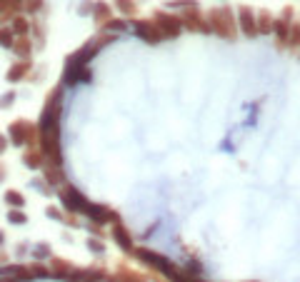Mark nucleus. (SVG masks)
Masks as SVG:
<instances>
[{
    "label": "nucleus",
    "instance_id": "f257e3e1",
    "mask_svg": "<svg viewBox=\"0 0 300 282\" xmlns=\"http://www.w3.org/2000/svg\"><path fill=\"white\" fill-rule=\"evenodd\" d=\"M208 25H210V33L220 35V38H235L238 35V18L233 15L230 8H213L208 15H205Z\"/></svg>",
    "mask_w": 300,
    "mask_h": 282
},
{
    "label": "nucleus",
    "instance_id": "f03ea898",
    "mask_svg": "<svg viewBox=\"0 0 300 282\" xmlns=\"http://www.w3.org/2000/svg\"><path fill=\"white\" fill-rule=\"evenodd\" d=\"M8 140L18 147H23V145L35 147V145H40V130H38V125H30L28 120H15L8 128Z\"/></svg>",
    "mask_w": 300,
    "mask_h": 282
},
{
    "label": "nucleus",
    "instance_id": "7ed1b4c3",
    "mask_svg": "<svg viewBox=\"0 0 300 282\" xmlns=\"http://www.w3.org/2000/svg\"><path fill=\"white\" fill-rule=\"evenodd\" d=\"M153 23L160 28L163 38H178V35L185 30V25H183V18H180V15H173V13H168V10H160V13H155Z\"/></svg>",
    "mask_w": 300,
    "mask_h": 282
},
{
    "label": "nucleus",
    "instance_id": "20e7f679",
    "mask_svg": "<svg viewBox=\"0 0 300 282\" xmlns=\"http://www.w3.org/2000/svg\"><path fill=\"white\" fill-rule=\"evenodd\" d=\"M83 215H88L90 222H95V225H115V222H120L118 212H113L108 205H100V202H88Z\"/></svg>",
    "mask_w": 300,
    "mask_h": 282
},
{
    "label": "nucleus",
    "instance_id": "39448f33",
    "mask_svg": "<svg viewBox=\"0 0 300 282\" xmlns=\"http://www.w3.org/2000/svg\"><path fill=\"white\" fill-rule=\"evenodd\" d=\"M60 202H63V210L65 212H70V215H75V212H83L85 210V205H88V200L73 187V185H63L60 187Z\"/></svg>",
    "mask_w": 300,
    "mask_h": 282
},
{
    "label": "nucleus",
    "instance_id": "423d86ee",
    "mask_svg": "<svg viewBox=\"0 0 300 282\" xmlns=\"http://www.w3.org/2000/svg\"><path fill=\"white\" fill-rule=\"evenodd\" d=\"M133 30H135V35H138L143 43H148V45H158V43L165 40L163 33H160V28H158L155 23H150V20H135Z\"/></svg>",
    "mask_w": 300,
    "mask_h": 282
},
{
    "label": "nucleus",
    "instance_id": "0eeeda50",
    "mask_svg": "<svg viewBox=\"0 0 300 282\" xmlns=\"http://www.w3.org/2000/svg\"><path fill=\"white\" fill-rule=\"evenodd\" d=\"M133 255L145 265V267H150V270H155V272H165V267L170 265V260H165L163 255H158V252H153V250H148V247H138V250H133Z\"/></svg>",
    "mask_w": 300,
    "mask_h": 282
},
{
    "label": "nucleus",
    "instance_id": "6e6552de",
    "mask_svg": "<svg viewBox=\"0 0 300 282\" xmlns=\"http://www.w3.org/2000/svg\"><path fill=\"white\" fill-rule=\"evenodd\" d=\"M103 280H108L103 267H73L65 282H103Z\"/></svg>",
    "mask_w": 300,
    "mask_h": 282
},
{
    "label": "nucleus",
    "instance_id": "1a4fd4ad",
    "mask_svg": "<svg viewBox=\"0 0 300 282\" xmlns=\"http://www.w3.org/2000/svg\"><path fill=\"white\" fill-rule=\"evenodd\" d=\"M180 18H183V25H185L188 30H193V33H210V25H208V20L200 15L198 8H188V13L180 15Z\"/></svg>",
    "mask_w": 300,
    "mask_h": 282
},
{
    "label": "nucleus",
    "instance_id": "9d476101",
    "mask_svg": "<svg viewBox=\"0 0 300 282\" xmlns=\"http://www.w3.org/2000/svg\"><path fill=\"white\" fill-rule=\"evenodd\" d=\"M238 28L243 30V35L255 38L258 35V15L250 8H240L238 10Z\"/></svg>",
    "mask_w": 300,
    "mask_h": 282
},
{
    "label": "nucleus",
    "instance_id": "9b49d317",
    "mask_svg": "<svg viewBox=\"0 0 300 282\" xmlns=\"http://www.w3.org/2000/svg\"><path fill=\"white\" fill-rule=\"evenodd\" d=\"M110 235H113V240L118 242V247H120L123 252H133V250H135V245H133V235L123 227V222H115V225L110 227Z\"/></svg>",
    "mask_w": 300,
    "mask_h": 282
},
{
    "label": "nucleus",
    "instance_id": "f8f14e48",
    "mask_svg": "<svg viewBox=\"0 0 300 282\" xmlns=\"http://www.w3.org/2000/svg\"><path fill=\"white\" fill-rule=\"evenodd\" d=\"M23 165H25L28 170H43V165H45V155H43L40 145L28 147V150L23 152Z\"/></svg>",
    "mask_w": 300,
    "mask_h": 282
},
{
    "label": "nucleus",
    "instance_id": "ddd939ff",
    "mask_svg": "<svg viewBox=\"0 0 300 282\" xmlns=\"http://www.w3.org/2000/svg\"><path fill=\"white\" fill-rule=\"evenodd\" d=\"M93 80V73L90 68H80V70H65L63 75V85L73 88V85H83V83H90Z\"/></svg>",
    "mask_w": 300,
    "mask_h": 282
},
{
    "label": "nucleus",
    "instance_id": "4468645a",
    "mask_svg": "<svg viewBox=\"0 0 300 282\" xmlns=\"http://www.w3.org/2000/svg\"><path fill=\"white\" fill-rule=\"evenodd\" d=\"M43 177H45V182H48L50 187H63V185H65V172H63V167H58V165L45 162V165H43Z\"/></svg>",
    "mask_w": 300,
    "mask_h": 282
},
{
    "label": "nucleus",
    "instance_id": "2eb2a0df",
    "mask_svg": "<svg viewBox=\"0 0 300 282\" xmlns=\"http://www.w3.org/2000/svg\"><path fill=\"white\" fill-rule=\"evenodd\" d=\"M23 10V0H0V20H13Z\"/></svg>",
    "mask_w": 300,
    "mask_h": 282
},
{
    "label": "nucleus",
    "instance_id": "dca6fc26",
    "mask_svg": "<svg viewBox=\"0 0 300 282\" xmlns=\"http://www.w3.org/2000/svg\"><path fill=\"white\" fill-rule=\"evenodd\" d=\"M28 73H30V60H20V63H15V65L8 68L5 80H8V83H20Z\"/></svg>",
    "mask_w": 300,
    "mask_h": 282
},
{
    "label": "nucleus",
    "instance_id": "f3484780",
    "mask_svg": "<svg viewBox=\"0 0 300 282\" xmlns=\"http://www.w3.org/2000/svg\"><path fill=\"white\" fill-rule=\"evenodd\" d=\"M50 262V277H60V280H68V275L73 272V265L70 262H65V260H58V257H50L48 260Z\"/></svg>",
    "mask_w": 300,
    "mask_h": 282
},
{
    "label": "nucleus",
    "instance_id": "a211bd4d",
    "mask_svg": "<svg viewBox=\"0 0 300 282\" xmlns=\"http://www.w3.org/2000/svg\"><path fill=\"white\" fill-rule=\"evenodd\" d=\"M30 20L28 18H23V15H18V18H13L10 23H8V28L15 33V38H28L30 35Z\"/></svg>",
    "mask_w": 300,
    "mask_h": 282
},
{
    "label": "nucleus",
    "instance_id": "6ab92c4d",
    "mask_svg": "<svg viewBox=\"0 0 300 282\" xmlns=\"http://www.w3.org/2000/svg\"><path fill=\"white\" fill-rule=\"evenodd\" d=\"M10 50H13V55H18L20 60H30V55H33V40H30V38H18Z\"/></svg>",
    "mask_w": 300,
    "mask_h": 282
},
{
    "label": "nucleus",
    "instance_id": "aec40b11",
    "mask_svg": "<svg viewBox=\"0 0 300 282\" xmlns=\"http://www.w3.org/2000/svg\"><path fill=\"white\" fill-rule=\"evenodd\" d=\"M108 282H145V277L133 272V270H128V267H120L113 277H108Z\"/></svg>",
    "mask_w": 300,
    "mask_h": 282
},
{
    "label": "nucleus",
    "instance_id": "412c9836",
    "mask_svg": "<svg viewBox=\"0 0 300 282\" xmlns=\"http://www.w3.org/2000/svg\"><path fill=\"white\" fill-rule=\"evenodd\" d=\"M290 25H293V23H288V20H275V25H273V33H275V38H278V43H280L283 48H288Z\"/></svg>",
    "mask_w": 300,
    "mask_h": 282
},
{
    "label": "nucleus",
    "instance_id": "4be33fe9",
    "mask_svg": "<svg viewBox=\"0 0 300 282\" xmlns=\"http://www.w3.org/2000/svg\"><path fill=\"white\" fill-rule=\"evenodd\" d=\"M275 25V18L270 13H258V35H270Z\"/></svg>",
    "mask_w": 300,
    "mask_h": 282
},
{
    "label": "nucleus",
    "instance_id": "5701e85b",
    "mask_svg": "<svg viewBox=\"0 0 300 282\" xmlns=\"http://www.w3.org/2000/svg\"><path fill=\"white\" fill-rule=\"evenodd\" d=\"M93 15L100 25H105L110 20V5L108 3H100V0H95V8H93Z\"/></svg>",
    "mask_w": 300,
    "mask_h": 282
},
{
    "label": "nucleus",
    "instance_id": "b1692460",
    "mask_svg": "<svg viewBox=\"0 0 300 282\" xmlns=\"http://www.w3.org/2000/svg\"><path fill=\"white\" fill-rule=\"evenodd\" d=\"M30 257L35 260V262H45V260H50L53 257V252H50V245H35V247H30Z\"/></svg>",
    "mask_w": 300,
    "mask_h": 282
},
{
    "label": "nucleus",
    "instance_id": "393cba45",
    "mask_svg": "<svg viewBox=\"0 0 300 282\" xmlns=\"http://www.w3.org/2000/svg\"><path fill=\"white\" fill-rule=\"evenodd\" d=\"M5 202H8V207H15V210H23V207H25V197H23V192H18V190H8V192H5Z\"/></svg>",
    "mask_w": 300,
    "mask_h": 282
},
{
    "label": "nucleus",
    "instance_id": "a878e982",
    "mask_svg": "<svg viewBox=\"0 0 300 282\" xmlns=\"http://www.w3.org/2000/svg\"><path fill=\"white\" fill-rule=\"evenodd\" d=\"M15 33L8 28V25H3V28H0V48H5V50H10L13 45H15Z\"/></svg>",
    "mask_w": 300,
    "mask_h": 282
},
{
    "label": "nucleus",
    "instance_id": "bb28decb",
    "mask_svg": "<svg viewBox=\"0 0 300 282\" xmlns=\"http://www.w3.org/2000/svg\"><path fill=\"white\" fill-rule=\"evenodd\" d=\"M8 222H13V225H25V222H28V215H25L23 210L10 207V210H8Z\"/></svg>",
    "mask_w": 300,
    "mask_h": 282
},
{
    "label": "nucleus",
    "instance_id": "cd10ccee",
    "mask_svg": "<svg viewBox=\"0 0 300 282\" xmlns=\"http://www.w3.org/2000/svg\"><path fill=\"white\" fill-rule=\"evenodd\" d=\"M115 8H118L123 15H133V13H135V3H133V0H115Z\"/></svg>",
    "mask_w": 300,
    "mask_h": 282
},
{
    "label": "nucleus",
    "instance_id": "c85d7f7f",
    "mask_svg": "<svg viewBox=\"0 0 300 282\" xmlns=\"http://www.w3.org/2000/svg\"><path fill=\"white\" fill-rule=\"evenodd\" d=\"M168 8H198V0H173V3H168Z\"/></svg>",
    "mask_w": 300,
    "mask_h": 282
},
{
    "label": "nucleus",
    "instance_id": "c756f323",
    "mask_svg": "<svg viewBox=\"0 0 300 282\" xmlns=\"http://www.w3.org/2000/svg\"><path fill=\"white\" fill-rule=\"evenodd\" d=\"M93 8H95V0H83L78 5V15H93Z\"/></svg>",
    "mask_w": 300,
    "mask_h": 282
},
{
    "label": "nucleus",
    "instance_id": "7c9ffc66",
    "mask_svg": "<svg viewBox=\"0 0 300 282\" xmlns=\"http://www.w3.org/2000/svg\"><path fill=\"white\" fill-rule=\"evenodd\" d=\"M88 250H90L93 255H105V245H103L100 240H95V237L88 240Z\"/></svg>",
    "mask_w": 300,
    "mask_h": 282
},
{
    "label": "nucleus",
    "instance_id": "2f4dec72",
    "mask_svg": "<svg viewBox=\"0 0 300 282\" xmlns=\"http://www.w3.org/2000/svg\"><path fill=\"white\" fill-rule=\"evenodd\" d=\"M23 8H25L28 13H40V10H43V0H25Z\"/></svg>",
    "mask_w": 300,
    "mask_h": 282
},
{
    "label": "nucleus",
    "instance_id": "473e14b6",
    "mask_svg": "<svg viewBox=\"0 0 300 282\" xmlns=\"http://www.w3.org/2000/svg\"><path fill=\"white\" fill-rule=\"evenodd\" d=\"M15 103V93L10 90V93H3L0 95V110H5V108H10Z\"/></svg>",
    "mask_w": 300,
    "mask_h": 282
},
{
    "label": "nucleus",
    "instance_id": "72a5a7b5",
    "mask_svg": "<svg viewBox=\"0 0 300 282\" xmlns=\"http://www.w3.org/2000/svg\"><path fill=\"white\" fill-rule=\"evenodd\" d=\"M103 30H105V33H110V30L120 33V30H125V23H123V20H108V23L103 25Z\"/></svg>",
    "mask_w": 300,
    "mask_h": 282
},
{
    "label": "nucleus",
    "instance_id": "f704fd0d",
    "mask_svg": "<svg viewBox=\"0 0 300 282\" xmlns=\"http://www.w3.org/2000/svg\"><path fill=\"white\" fill-rule=\"evenodd\" d=\"M293 45H300V25H290V40H288V48Z\"/></svg>",
    "mask_w": 300,
    "mask_h": 282
},
{
    "label": "nucleus",
    "instance_id": "c9c22d12",
    "mask_svg": "<svg viewBox=\"0 0 300 282\" xmlns=\"http://www.w3.org/2000/svg\"><path fill=\"white\" fill-rule=\"evenodd\" d=\"M33 187H35L40 195H50V192H53V187L45 185V180H33Z\"/></svg>",
    "mask_w": 300,
    "mask_h": 282
},
{
    "label": "nucleus",
    "instance_id": "e433bc0d",
    "mask_svg": "<svg viewBox=\"0 0 300 282\" xmlns=\"http://www.w3.org/2000/svg\"><path fill=\"white\" fill-rule=\"evenodd\" d=\"M45 215H48V217H53V220H58V222H65V220H68V217H65L58 207H45Z\"/></svg>",
    "mask_w": 300,
    "mask_h": 282
},
{
    "label": "nucleus",
    "instance_id": "4c0bfd02",
    "mask_svg": "<svg viewBox=\"0 0 300 282\" xmlns=\"http://www.w3.org/2000/svg\"><path fill=\"white\" fill-rule=\"evenodd\" d=\"M5 150H8V138H5V135H0V155H3Z\"/></svg>",
    "mask_w": 300,
    "mask_h": 282
},
{
    "label": "nucleus",
    "instance_id": "58836bf2",
    "mask_svg": "<svg viewBox=\"0 0 300 282\" xmlns=\"http://www.w3.org/2000/svg\"><path fill=\"white\" fill-rule=\"evenodd\" d=\"M283 18H285V20H293V10L285 8V10H283Z\"/></svg>",
    "mask_w": 300,
    "mask_h": 282
},
{
    "label": "nucleus",
    "instance_id": "ea45409f",
    "mask_svg": "<svg viewBox=\"0 0 300 282\" xmlns=\"http://www.w3.org/2000/svg\"><path fill=\"white\" fill-rule=\"evenodd\" d=\"M3 180H5V165L0 162V182H3Z\"/></svg>",
    "mask_w": 300,
    "mask_h": 282
},
{
    "label": "nucleus",
    "instance_id": "a19ab883",
    "mask_svg": "<svg viewBox=\"0 0 300 282\" xmlns=\"http://www.w3.org/2000/svg\"><path fill=\"white\" fill-rule=\"evenodd\" d=\"M5 262H8V257H5V252H0V267H3Z\"/></svg>",
    "mask_w": 300,
    "mask_h": 282
},
{
    "label": "nucleus",
    "instance_id": "79ce46f5",
    "mask_svg": "<svg viewBox=\"0 0 300 282\" xmlns=\"http://www.w3.org/2000/svg\"><path fill=\"white\" fill-rule=\"evenodd\" d=\"M3 245H5V232L0 230V247H3Z\"/></svg>",
    "mask_w": 300,
    "mask_h": 282
}]
</instances>
